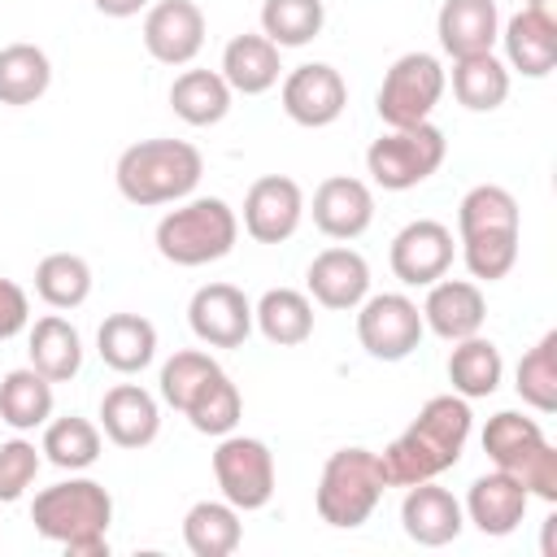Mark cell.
Returning a JSON list of instances; mask_svg holds the SVG:
<instances>
[{
  "label": "cell",
  "mask_w": 557,
  "mask_h": 557,
  "mask_svg": "<svg viewBox=\"0 0 557 557\" xmlns=\"http://www.w3.org/2000/svg\"><path fill=\"white\" fill-rule=\"evenodd\" d=\"M313 226L326 239H357L374 222V191L352 174H331L313 191Z\"/></svg>",
  "instance_id": "obj_17"
},
{
  "label": "cell",
  "mask_w": 557,
  "mask_h": 557,
  "mask_svg": "<svg viewBox=\"0 0 557 557\" xmlns=\"http://www.w3.org/2000/svg\"><path fill=\"white\" fill-rule=\"evenodd\" d=\"M305 218V191L287 174H261L244 191V231L257 244H283Z\"/></svg>",
  "instance_id": "obj_15"
},
{
  "label": "cell",
  "mask_w": 557,
  "mask_h": 557,
  "mask_svg": "<svg viewBox=\"0 0 557 557\" xmlns=\"http://www.w3.org/2000/svg\"><path fill=\"white\" fill-rule=\"evenodd\" d=\"M387 492V479H383V466H379V453L370 448H335L322 466V479H318V492H313V509L326 527H339V531H352L361 527L379 500Z\"/></svg>",
  "instance_id": "obj_7"
},
{
  "label": "cell",
  "mask_w": 557,
  "mask_h": 557,
  "mask_svg": "<svg viewBox=\"0 0 557 557\" xmlns=\"http://www.w3.org/2000/svg\"><path fill=\"white\" fill-rule=\"evenodd\" d=\"M222 374V366L209 357V352H200V348H183V352H174L165 366H161V400L170 405V409H178V413H187V405L213 383Z\"/></svg>",
  "instance_id": "obj_39"
},
{
  "label": "cell",
  "mask_w": 557,
  "mask_h": 557,
  "mask_svg": "<svg viewBox=\"0 0 557 557\" xmlns=\"http://www.w3.org/2000/svg\"><path fill=\"white\" fill-rule=\"evenodd\" d=\"M252 326L278 344V348H296L313 335V300L296 287H270L257 305H252Z\"/></svg>",
  "instance_id": "obj_28"
},
{
  "label": "cell",
  "mask_w": 557,
  "mask_h": 557,
  "mask_svg": "<svg viewBox=\"0 0 557 557\" xmlns=\"http://www.w3.org/2000/svg\"><path fill=\"white\" fill-rule=\"evenodd\" d=\"M500 374H505V361H500V348L483 335H470V339H457L453 352H448V383L457 396L466 400H483L500 387Z\"/></svg>",
  "instance_id": "obj_32"
},
{
  "label": "cell",
  "mask_w": 557,
  "mask_h": 557,
  "mask_svg": "<svg viewBox=\"0 0 557 557\" xmlns=\"http://www.w3.org/2000/svg\"><path fill=\"white\" fill-rule=\"evenodd\" d=\"M48 418H52V383L35 366L9 370L0 379V422L13 431H35Z\"/></svg>",
  "instance_id": "obj_34"
},
{
  "label": "cell",
  "mask_w": 557,
  "mask_h": 557,
  "mask_svg": "<svg viewBox=\"0 0 557 557\" xmlns=\"http://www.w3.org/2000/svg\"><path fill=\"white\" fill-rule=\"evenodd\" d=\"M305 283H309L313 305L344 313V309H357L370 296V265H366V257L357 248H339L335 244V248H322L309 261Z\"/></svg>",
  "instance_id": "obj_19"
},
{
  "label": "cell",
  "mask_w": 557,
  "mask_h": 557,
  "mask_svg": "<svg viewBox=\"0 0 557 557\" xmlns=\"http://www.w3.org/2000/svg\"><path fill=\"white\" fill-rule=\"evenodd\" d=\"M213 479L222 487V500H231L239 513L265 509L274 496V453L257 435H222L213 448Z\"/></svg>",
  "instance_id": "obj_10"
},
{
  "label": "cell",
  "mask_w": 557,
  "mask_h": 557,
  "mask_svg": "<svg viewBox=\"0 0 557 557\" xmlns=\"http://www.w3.org/2000/svg\"><path fill=\"white\" fill-rule=\"evenodd\" d=\"M239 540H244V522L231 500H196L183 513V544L191 557H231Z\"/></svg>",
  "instance_id": "obj_27"
},
{
  "label": "cell",
  "mask_w": 557,
  "mask_h": 557,
  "mask_svg": "<svg viewBox=\"0 0 557 557\" xmlns=\"http://www.w3.org/2000/svg\"><path fill=\"white\" fill-rule=\"evenodd\" d=\"M96 352L117 374H139L157 357V326L144 313H109L96 331Z\"/></svg>",
  "instance_id": "obj_24"
},
{
  "label": "cell",
  "mask_w": 557,
  "mask_h": 557,
  "mask_svg": "<svg viewBox=\"0 0 557 557\" xmlns=\"http://www.w3.org/2000/svg\"><path fill=\"white\" fill-rule=\"evenodd\" d=\"M422 335V309L405 292H379L357 305V339L374 361H405Z\"/></svg>",
  "instance_id": "obj_11"
},
{
  "label": "cell",
  "mask_w": 557,
  "mask_h": 557,
  "mask_svg": "<svg viewBox=\"0 0 557 557\" xmlns=\"http://www.w3.org/2000/svg\"><path fill=\"white\" fill-rule=\"evenodd\" d=\"M44 461H52L57 470H87L100 461V426L91 418L65 413V418H48L44 422V444H39Z\"/></svg>",
  "instance_id": "obj_35"
},
{
  "label": "cell",
  "mask_w": 557,
  "mask_h": 557,
  "mask_svg": "<svg viewBox=\"0 0 557 557\" xmlns=\"http://www.w3.org/2000/svg\"><path fill=\"white\" fill-rule=\"evenodd\" d=\"M35 296L48 309H78L91 296V265L78 252H48L35 265Z\"/></svg>",
  "instance_id": "obj_36"
},
{
  "label": "cell",
  "mask_w": 557,
  "mask_h": 557,
  "mask_svg": "<svg viewBox=\"0 0 557 557\" xmlns=\"http://www.w3.org/2000/svg\"><path fill=\"white\" fill-rule=\"evenodd\" d=\"M278 100H283V113L296 122V126H309V131H322L331 126L344 104H348V83L335 65L326 61H305L296 65L283 87H278Z\"/></svg>",
  "instance_id": "obj_12"
},
{
  "label": "cell",
  "mask_w": 557,
  "mask_h": 557,
  "mask_svg": "<svg viewBox=\"0 0 557 557\" xmlns=\"http://www.w3.org/2000/svg\"><path fill=\"white\" fill-rule=\"evenodd\" d=\"M435 35L453 61L492 52V44L500 39V9L496 0H444L435 13Z\"/></svg>",
  "instance_id": "obj_23"
},
{
  "label": "cell",
  "mask_w": 557,
  "mask_h": 557,
  "mask_svg": "<svg viewBox=\"0 0 557 557\" xmlns=\"http://www.w3.org/2000/svg\"><path fill=\"white\" fill-rule=\"evenodd\" d=\"M400 527H405V535L413 544L444 548V544H453L461 535L466 513H461V500L448 487H440L435 479H426V483H413L405 492V500H400Z\"/></svg>",
  "instance_id": "obj_21"
},
{
  "label": "cell",
  "mask_w": 557,
  "mask_h": 557,
  "mask_svg": "<svg viewBox=\"0 0 557 557\" xmlns=\"http://www.w3.org/2000/svg\"><path fill=\"white\" fill-rule=\"evenodd\" d=\"M235 239H239V218L222 196H191L178 209H170L152 231L157 252L183 270L222 261L235 248Z\"/></svg>",
  "instance_id": "obj_5"
},
{
  "label": "cell",
  "mask_w": 557,
  "mask_h": 557,
  "mask_svg": "<svg viewBox=\"0 0 557 557\" xmlns=\"http://www.w3.org/2000/svg\"><path fill=\"white\" fill-rule=\"evenodd\" d=\"M30 522L44 540L61 544L70 557H109L113 496L96 479H61L30 500Z\"/></svg>",
  "instance_id": "obj_2"
},
{
  "label": "cell",
  "mask_w": 557,
  "mask_h": 557,
  "mask_svg": "<svg viewBox=\"0 0 557 557\" xmlns=\"http://www.w3.org/2000/svg\"><path fill=\"white\" fill-rule=\"evenodd\" d=\"M52 87V61L39 44H4L0 48V104H35Z\"/></svg>",
  "instance_id": "obj_33"
},
{
  "label": "cell",
  "mask_w": 557,
  "mask_h": 557,
  "mask_svg": "<svg viewBox=\"0 0 557 557\" xmlns=\"http://www.w3.org/2000/svg\"><path fill=\"white\" fill-rule=\"evenodd\" d=\"M144 48L161 65H191L205 48V13L196 0H157L144 13Z\"/></svg>",
  "instance_id": "obj_16"
},
{
  "label": "cell",
  "mask_w": 557,
  "mask_h": 557,
  "mask_svg": "<svg viewBox=\"0 0 557 557\" xmlns=\"http://www.w3.org/2000/svg\"><path fill=\"white\" fill-rule=\"evenodd\" d=\"M231 87L218 70H183L170 83V109L187 126H218L231 113Z\"/></svg>",
  "instance_id": "obj_30"
},
{
  "label": "cell",
  "mask_w": 557,
  "mask_h": 557,
  "mask_svg": "<svg viewBox=\"0 0 557 557\" xmlns=\"http://www.w3.org/2000/svg\"><path fill=\"white\" fill-rule=\"evenodd\" d=\"M104 17H135L139 9H148V0H91Z\"/></svg>",
  "instance_id": "obj_43"
},
{
  "label": "cell",
  "mask_w": 557,
  "mask_h": 557,
  "mask_svg": "<svg viewBox=\"0 0 557 557\" xmlns=\"http://www.w3.org/2000/svg\"><path fill=\"white\" fill-rule=\"evenodd\" d=\"M453 231L435 218H418V222H405L392 239V274L405 283V287H431L435 278L448 274L453 265Z\"/></svg>",
  "instance_id": "obj_13"
},
{
  "label": "cell",
  "mask_w": 557,
  "mask_h": 557,
  "mask_svg": "<svg viewBox=\"0 0 557 557\" xmlns=\"http://www.w3.org/2000/svg\"><path fill=\"white\" fill-rule=\"evenodd\" d=\"M483 318H487V300H483V287L470 283V278H435L426 287V300H422V326L448 344L457 339H470L483 331Z\"/></svg>",
  "instance_id": "obj_18"
},
{
  "label": "cell",
  "mask_w": 557,
  "mask_h": 557,
  "mask_svg": "<svg viewBox=\"0 0 557 557\" xmlns=\"http://www.w3.org/2000/svg\"><path fill=\"white\" fill-rule=\"evenodd\" d=\"M457 244L470 278L496 283L518 261V200L500 183H479L457 205Z\"/></svg>",
  "instance_id": "obj_3"
},
{
  "label": "cell",
  "mask_w": 557,
  "mask_h": 557,
  "mask_svg": "<svg viewBox=\"0 0 557 557\" xmlns=\"http://www.w3.org/2000/svg\"><path fill=\"white\" fill-rule=\"evenodd\" d=\"M470 426H474V413H470L466 396H457V392L431 396L418 409V418L379 453L387 487H413V483H426V479H440L444 470H453L466 453Z\"/></svg>",
  "instance_id": "obj_1"
},
{
  "label": "cell",
  "mask_w": 557,
  "mask_h": 557,
  "mask_svg": "<svg viewBox=\"0 0 557 557\" xmlns=\"http://www.w3.org/2000/svg\"><path fill=\"white\" fill-rule=\"evenodd\" d=\"M30 366L48 379V383H70L83 370V335L61 318L48 313L30 326Z\"/></svg>",
  "instance_id": "obj_29"
},
{
  "label": "cell",
  "mask_w": 557,
  "mask_h": 557,
  "mask_svg": "<svg viewBox=\"0 0 557 557\" xmlns=\"http://www.w3.org/2000/svg\"><path fill=\"white\" fill-rule=\"evenodd\" d=\"M527 505H531L527 487H522L513 474L492 470V474H479V479L470 483V492H466V500H461V513H466V522H474L483 535H496V540H500V535H513V531L522 527Z\"/></svg>",
  "instance_id": "obj_22"
},
{
  "label": "cell",
  "mask_w": 557,
  "mask_h": 557,
  "mask_svg": "<svg viewBox=\"0 0 557 557\" xmlns=\"http://www.w3.org/2000/svg\"><path fill=\"white\" fill-rule=\"evenodd\" d=\"M326 26L322 0H265L261 4V35L278 48H305Z\"/></svg>",
  "instance_id": "obj_37"
},
{
  "label": "cell",
  "mask_w": 557,
  "mask_h": 557,
  "mask_svg": "<svg viewBox=\"0 0 557 557\" xmlns=\"http://www.w3.org/2000/svg\"><path fill=\"white\" fill-rule=\"evenodd\" d=\"M483 453L496 470L513 474L527 496L553 505L557 500V448L548 444L544 426L518 409H500L483 426Z\"/></svg>",
  "instance_id": "obj_6"
},
{
  "label": "cell",
  "mask_w": 557,
  "mask_h": 557,
  "mask_svg": "<svg viewBox=\"0 0 557 557\" xmlns=\"http://www.w3.org/2000/svg\"><path fill=\"white\" fill-rule=\"evenodd\" d=\"M500 44H505V65L518 70L522 78H544L557 65V26L535 17L531 9L513 13L500 26Z\"/></svg>",
  "instance_id": "obj_26"
},
{
  "label": "cell",
  "mask_w": 557,
  "mask_h": 557,
  "mask_svg": "<svg viewBox=\"0 0 557 557\" xmlns=\"http://www.w3.org/2000/svg\"><path fill=\"white\" fill-rule=\"evenodd\" d=\"M187 326L209 348H239L252 335V300L231 283H205L187 300Z\"/></svg>",
  "instance_id": "obj_14"
},
{
  "label": "cell",
  "mask_w": 557,
  "mask_h": 557,
  "mask_svg": "<svg viewBox=\"0 0 557 557\" xmlns=\"http://www.w3.org/2000/svg\"><path fill=\"white\" fill-rule=\"evenodd\" d=\"M453 96L461 109L470 113H492L505 104L509 96V65L492 52H474V57H457L453 61Z\"/></svg>",
  "instance_id": "obj_31"
},
{
  "label": "cell",
  "mask_w": 557,
  "mask_h": 557,
  "mask_svg": "<svg viewBox=\"0 0 557 557\" xmlns=\"http://www.w3.org/2000/svg\"><path fill=\"white\" fill-rule=\"evenodd\" d=\"M444 87H448V74L440 65V57L405 52L387 65L379 96H374V109H379L383 126H418V122H431Z\"/></svg>",
  "instance_id": "obj_9"
},
{
  "label": "cell",
  "mask_w": 557,
  "mask_h": 557,
  "mask_svg": "<svg viewBox=\"0 0 557 557\" xmlns=\"http://www.w3.org/2000/svg\"><path fill=\"white\" fill-rule=\"evenodd\" d=\"M39 466H44V457H39V448L30 440H22V435L4 440L0 444V505L22 500L26 487L35 483V474H39Z\"/></svg>",
  "instance_id": "obj_41"
},
{
  "label": "cell",
  "mask_w": 557,
  "mask_h": 557,
  "mask_svg": "<svg viewBox=\"0 0 557 557\" xmlns=\"http://www.w3.org/2000/svg\"><path fill=\"white\" fill-rule=\"evenodd\" d=\"M278 44H270L265 35H235L226 48H222V78L231 91L239 96H265L278 74H283V61H278Z\"/></svg>",
  "instance_id": "obj_25"
},
{
  "label": "cell",
  "mask_w": 557,
  "mask_h": 557,
  "mask_svg": "<svg viewBox=\"0 0 557 557\" xmlns=\"http://www.w3.org/2000/svg\"><path fill=\"white\" fill-rule=\"evenodd\" d=\"M26 322H30V300H26V292H22L13 278L0 274V339L22 335Z\"/></svg>",
  "instance_id": "obj_42"
},
{
  "label": "cell",
  "mask_w": 557,
  "mask_h": 557,
  "mask_svg": "<svg viewBox=\"0 0 557 557\" xmlns=\"http://www.w3.org/2000/svg\"><path fill=\"white\" fill-rule=\"evenodd\" d=\"M513 387L535 413L557 409V331H544L540 344L522 352V361L513 370Z\"/></svg>",
  "instance_id": "obj_38"
},
{
  "label": "cell",
  "mask_w": 557,
  "mask_h": 557,
  "mask_svg": "<svg viewBox=\"0 0 557 557\" xmlns=\"http://www.w3.org/2000/svg\"><path fill=\"white\" fill-rule=\"evenodd\" d=\"M448 157V139L435 122L418 126H387L370 148H366V174L383 191H409L426 183Z\"/></svg>",
  "instance_id": "obj_8"
},
{
  "label": "cell",
  "mask_w": 557,
  "mask_h": 557,
  "mask_svg": "<svg viewBox=\"0 0 557 557\" xmlns=\"http://www.w3.org/2000/svg\"><path fill=\"white\" fill-rule=\"evenodd\" d=\"M100 431L117 448H148L161 435V405L139 383H117L100 396Z\"/></svg>",
  "instance_id": "obj_20"
},
{
  "label": "cell",
  "mask_w": 557,
  "mask_h": 557,
  "mask_svg": "<svg viewBox=\"0 0 557 557\" xmlns=\"http://www.w3.org/2000/svg\"><path fill=\"white\" fill-rule=\"evenodd\" d=\"M200 174H205V157L187 139H139L113 165V183H117L122 200H131L139 209L187 200L196 191Z\"/></svg>",
  "instance_id": "obj_4"
},
{
  "label": "cell",
  "mask_w": 557,
  "mask_h": 557,
  "mask_svg": "<svg viewBox=\"0 0 557 557\" xmlns=\"http://www.w3.org/2000/svg\"><path fill=\"white\" fill-rule=\"evenodd\" d=\"M527 9H531L535 17H544V22L557 26V0H527Z\"/></svg>",
  "instance_id": "obj_44"
},
{
  "label": "cell",
  "mask_w": 557,
  "mask_h": 557,
  "mask_svg": "<svg viewBox=\"0 0 557 557\" xmlns=\"http://www.w3.org/2000/svg\"><path fill=\"white\" fill-rule=\"evenodd\" d=\"M239 413H244V400H239V387L226 379V370L187 405V422L200 431V435H231L235 426H239Z\"/></svg>",
  "instance_id": "obj_40"
}]
</instances>
